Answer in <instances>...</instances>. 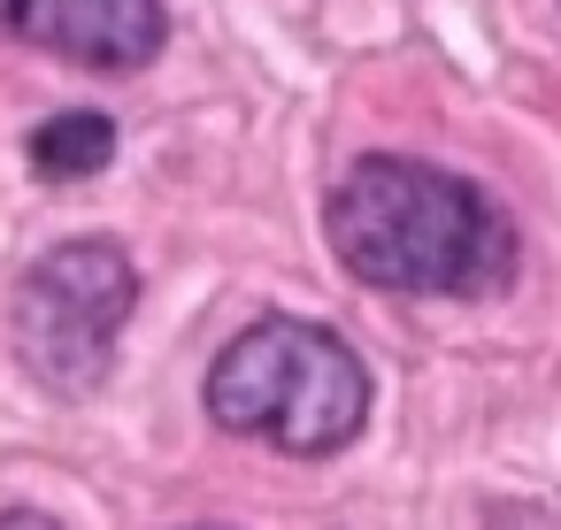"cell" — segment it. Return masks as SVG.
<instances>
[{"label":"cell","mask_w":561,"mask_h":530,"mask_svg":"<svg viewBox=\"0 0 561 530\" xmlns=\"http://www.w3.org/2000/svg\"><path fill=\"white\" fill-rule=\"evenodd\" d=\"M331 254L377 292H500L515 277L507 216L454 170L369 154L331 185Z\"/></svg>","instance_id":"6da1fadb"},{"label":"cell","mask_w":561,"mask_h":530,"mask_svg":"<svg viewBox=\"0 0 561 530\" xmlns=\"http://www.w3.org/2000/svg\"><path fill=\"white\" fill-rule=\"evenodd\" d=\"M208 415L224 430L270 438L277 453H339L362 438L369 423V369L354 361V346L323 323L300 315H262L247 323L216 369H208Z\"/></svg>","instance_id":"7a4b0ae2"},{"label":"cell","mask_w":561,"mask_h":530,"mask_svg":"<svg viewBox=\"0 0 561 530\" xmlns=\"http://www.w3.org/2000/svg\"><path fill=\"white\" fill-rule=\"evenodd\" d=\"M139 308V269L108 239H70L39 254L16 285V361L47 392H93Z\"/></svg>","instance_id":"3957f363"},{"label":"cell","mask_w":561,"mask_h":530,"mask_svg":"<svg viewBox=\"0 0 561 530\" xmlns=\"http://www.w3.org/2000/svg\"><path fill=\"white\" fill-rule=\"evenodd\" d=\"M0 32L85 70H147L170 39L162 0H0Z\"/></svg>","instance_id":"277c9868"},{"label":"cell","mask_w":561,"mask_h":530,"mask_svg":"<svg viewBox=\"0 0 561 530\" xmlns=\"http://www.w3.org/2000/svg\"><path fill=\"white\" fill-rule=\"evenodd\" d=\"M101 162H116V124L93 116V108H70V116H47L32 131V170L70 185V177H93Z\"/></svg>","instance_id":"5b68a950"},{"label":"cell","mask_w":561,"mask_h":530,"mask_svg":"<svg viewBox=\"0 0 561 530\" xmlns=\"http://www.w3.org/2000/svg\"><path fill=\"white\" fill-rule=\"evenodd\" d=\"M484 530H561V515H546V507H500Z\"/></svg>","instance_id":"8992f818"},{"label":"cell","mask_w":561,"mask_h":530,"mask_svg":"<svg viewBox=\"0 0 561 530\" xmlns=\"http://www.w3.org/2000/svg\"><path fill=\"white\" fill-rule=\"evenodd\" d=\"M0 530H62V522L39 515V507H9V515H0Z\"/></svg>","instance_id":"52a82bcc"}]
</instances>
